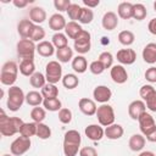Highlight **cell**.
Wrapping results in <instances>:
<instances>
[{
	"label": "cell",
	"mask_w": 156,
	"mask_h": 156,
	"mask_svg": "<svg viewBox=\"0 0 156 156\" xmlns=\"http://www.w3.org/2000/svg\"><path fill=\"white\" fill-rule=\"evenodd\" d=\"M24 122L20 117H7L4 111L0 116V133L4 136H12L20 133V129Z\"/></svg>",
	"instance_id": "6da1fadb"
},
{
	"label": "cell",
	"mask_w": 156,
	"mask_h": 156,
	"mask_svg": "<svg viewBox=\"0 0 156 156\" xmlns=\"http://www.w3.org/2000/svg\"><path fill=\"white\" fill-rule=\"evenodd\" d=\"M82 136L78 130L71 129L65 133L63 136V154L65 156H76L79 152Z\"/></svg>",
	"instance_id": "7a4b0ae2"
},
{
	"label": "cell",
	"mask_w": 156,
	"mask_h": 156,
	"mask_svg": "<svg viewBox=\"0 0 156 156\" xmlns=\"http://www.w3.org/2000/svg\"><path fill=\"white\" fill-rule=\"evenodd\" d=\"M26 101V94L23 93V90L20 87H10L9 91H7V101H6V106L10 111L16 112L18 111L23 102Z\"/></svg>",
	"instance_id": "3957f363"
},
{
	"label": "cell",
	"mask_w": 156,
	"mask_h": 156,
	"mask_svg": "<svg viewBox=\"0 0 156 156\" xmlns=\"http://www.w3.org/2000/svg\"><path fill=\"white\" fill-rule=\"evenodd\" d=\"M18 66L15 61H7L2 65L1 72H0V82L4 85L13 87V83L17 80L18 74Z\"/></svg>",
	"instance_id": "277c9868"
},
{
	"label": "cell",
	"mask_w": 156,
	"mask_h": 156,
	"mask_svg": "<svg viewBox=\"0 0 156 156\" xmlns=\"http://www.w3.org/2000/svg\"><path fill=\"white\" fill-rule=\"evenodd\" d=\"M17 55L22 60H34V52L37 51V45L30 39H21L16 45Z\"/></svg>",
	"instance_id": "5b68a950"
},
{
	"label": "cell",
	"mask_w": 156,
	"mask_h": 156,
	"mask_svg": "<svg viewBox=\"0 0 156 156\" xmlns=\"http://www.w3.org/2000/svg\"><path fill=\"white\" fill-rule=\"evenodd\" d=\"M96 117L99 121V124L102 127H108L115 123V111L113 107L108 104H101V106L96 110Z\"/></svg>",
	"instance_id": "8992f818"
},
{
	"label": "cell",
	"mask_w": 156,
	"mask_h": 156,
	"mask_svg": "<svg viewBox=\"0 0 156 156\" xmlns=\"http://www.w3.org/2000/svg\"><path fill=\"white\" fill-rule=\"evenodd\" d=\"M45 78L48 83L56 84L62 80V67L58 61H49L45 66Z\"/></svg>",
	"instance_id": "52a82bcc"
},
{
	"label": "cell",
	"mask_w": 156,
	"mask_h": 156,
	"mask_svg": "<svg viewBox=\"0 0 156 156\" xmlns=\"http://www.w3.org/2000/svg\"><path fill=\"white\" fill-rule=\"evenodd\" d=\"M90 33L88 32V30H85V29H83L79 34H78V37L74 39V50L78 52V54H80V55H83V54H87V52H89V50H90V46H91V43H90Z\"/></svg>",
	"instance_id": "ba28073f"
},
{
	"label": "cell",
	"mask_w": 156,
	"mask_h": 156,
	"mask_svg": "<svg viewBox=\"0 0 156 156\" xmlns=\"http://www.w3.org/2000/svg\"><path fill=\"white\" fill-rule=\"evenodd\" d=\"M30 145H32V141L29 138H24V136L20 135L11 143L10 151L13 156H21L30 149Z\"/></svg>",
	"instance_id": "9c48e42d"
},
{
	"label": "cell",
	"mask_w": 156,
	"mask_h": 156,
	"mask_svg": "<svg viewBox=\"0 0 156 156\" xmlns=\"http://www.w3.org/2000/svg\"><path fill=\"white\" fill-rule=\"evenodd\" d=\"M93 98L95 101H98L100 104H106L112 98V91L106 85H98L93 90Z\"/></svg>",
	"instance_id": "30bf717a"
},
{
	"label": "cell",
	"mask_w": 156,
	"mask_h": 156,
	"mask_svg": "<svg viewBox=\"0 0 156 156\" xmlns=\"http://www.w3.org/2000/svg\"><path fill=\"white\" fill-rule=\"evenodd\" d=\"M144 112H146V105L143 100H134L128 106V115L134 121H138Z\"/></svg>",
	"instance_id": "8fae6325"
},
{
	"label": "cell",
	"mask_w": 156,
	"mask_h": 156,
	"mask_svg": "<svg viewBox=\"0 0 156 156\" xmlns=\"http://www.w3.org/2000/svg\"><path fill=\"white\" fill-rule=\"evenodd\" d=\"M138 122H139V128H140V130L144 135H146L147 133H150L152 129L156 128V123H155L154 117L147 112H144L139 117Z\"/></svg>",
	"instance_id": "7c38bea8"
},
{
	"label": "cell",
	"mask_w": 156,
	"mask_h": 156,
	"mask_svg": "<svg viewBox=\"0 0 156 156\" xmlns=\"http://www.w3.org/2000/svg\"><path fill=\"white\" fill-rule=\"evenodd\" d=\"M110 76L112 78V80L115 83H117V84H123L128 79L127 69L122 65H115V66H112V68L110 71Z\"/></svg>",
	"instance_id": "4fadbf2b"
},
{
	"label": "cell",
	"mask_w": 156,
	"mask_h": 156,
	"mask_svg": "<svg viewBox=\"0 0 156 156\" xmlns=\"http://www.w3.org/2000/svg\"><path fill=\"white\" fill-rule=\"evenodd\" d=\"M78 107L80 110V112L85 116H94L96 115V104L94 100L88 99V98H82L78 101Z\"/></svg>",
	"instance_id": "5bb4252c"
},
{
	"label": "cell",
	"mask_w": 156,
	"mask_h": 156,
	"mask_svg": "<svg viewBox=\"0 0 156 156\" xmlns=\"http://www.w3.org/2000/svg\"><path fill=\"white\" fill-rule=\"evenodd\" d=\"M84 133H85L88 139H90L93 141H99L104 138L105 129L100 124H89L88 127H85Z\"/></svg>",
	"instance_id": "9a60e30c"
},
{
	"label": "cell",
	"mask_w": 156,
	"mask_h": 156,
	"mask_svg": "<svg viewBox=\"0 0 156 156\" xmlns=\"http://www.w3.org/2000/svg\"><path fill=\"white\" fill-rule=\"evenodd\" d=\"M116 57L122 65H133L136 60V54L133 49H121L117 51Z\"/></svg>",
	"instance_id": "2e32d148"
},
{
	"label": "cell",
	"mask_w": 156,
	"mask_h": 156,
	"mask_svg": "<svg viewBox=\"0 0 156 156\" xmlns=\"http://www.w3.org/2000/svg\"><path fill=\"white\" fill-rule=\"evenodd\" d=\"M101 24L102 28L106 30H113L116 29V27L118 26V17L113 11H107L105 12V15L102 16L101 20Z\"/></svg>",
	"instance_id": "e0dca14e"
},
{
	"label": "cell",
	"mask_w": 156,
	"mask_h": 156,
	"mask_svg": "<svg viewBox=\"0 0 156 156\" xmlns=\"http://www.w3.org/2000/svg\"><path fill=\"white\" fill-rule=\"evenodd\" d=\"M34 23L30 20H22L17 24V32L22 39H29L30 34L34 29Z\"/></svg>",
	"instance_id": "ac0fdd59"
},
{
	"label": "cell",
	"mask_w": 156,
	"mask_h": 156,
	"mask_svg": "<svg viewBox=\"0 0 156 156\" xmlns=\"http://www.w3.org/2000/svg\"><path fill=\"white\" fill-rule=\"evenodd\" d=\"M66 24H67V22H66L65 17L61 13H54L49 18V27H50V29L55 30L56 33H58L62 29H65Z\"/></svg>",
	"instance_id": "d6986e66"
},
{
	"label": "cell",
	"mask_w": 156,
	"mask_h": 156,
	"mask_svg": "<svg viewBox=\"0 0 156 156\" xmlns=\"http://www.w3.org/2000/svg\"><path fill=\"white\" fill-rule=\"evenodd\" d=\"M123 133H124V129L118 123H113V124L106 127V129H105V136L110 140H117V139L122 138Z\"/></svg>",
	"instance_id": "ffe728a7"
},
{
	"label": "cell",
	"mask_w": 156,
	"mask_h": 156,
	"mask_svg": "<svg viewBox=\"0 0 156 156\" xmlns=\"http://www.w3.org/2000/svg\"><path fill=\"white\" fill-rule=\"evenodd\" d=\"M143 60L149 63L154 65L156 62V43H149L143 49Z\"/></svg>",
	"instance_id": "44dd1931"
},
{
	"label": "cell",
	"mask_w": 156,
	"mask_h": 156,
	"mask_svg": "<svg viewBox=\"0 0 156 156\" xmlns=\"http://www.w3.org/2000/svg\"><path fill=\"white\" fill-rule=\"evenodd\" d=\"M29 20L34 24H40L46 20V11L40 6H34L29 10Z\"/></svg>",
	"instance_id": "7402d4cb"
},
{
	"label": "cell",
	"mask_w": 156,
	"mask_h": 156,
	"mask_svg": "<svg viewBox=\"0 0 156 156\" xmlns=\"http://www.w3.org/2000/svg\"><path fill=\"white\" fill-rule=\"evenodd\" d=\"M37 52L43 56V57H50L52 56L55 52V46L52 45L51 41H48V40H43L40 43H38L37 45Z\"/></svg>",
	"instance_id": "603a6c76"
},
{
	"label": "cell",
	"mask_w": 156,
	"mask_h": 156,
	"mask_svg": "<svg viewBox=\"0 0 156 156\" xmlns=\"http://www.w3.org/2000/svg\"><path fill=\"white\" fill-rule=\"evenodd\" d=\"M145 141H146V139H145L144 135L133 134L130 136V139H129L128 145H129V149L132 151H141L144 149V146H145Z\"/></svg>",
	"instance_id": "cb8c5ba5"
},
{
	"label": "cell",
	"mask_w": 156,
	"mask_h": 156,
	"mask_svg": "<svg viewBox=\"0 0 156 156\" xmlns=\"http://www.w3.org/2000/svg\"><path fill=\"white\" fill-rule=\"evenodd\" d=\"M133 5L132 2H121L117 9V13L122 20H129L133 18Z\"/></svg>",
	"instance_id": "d4e9b609"
},
{
	"label": "cell",
	"mask_w": 156,
	"mask_h": 156,
	"mask_svg": "<svg viewBox=\"0 0 156 156\" xmlns=\"http://www.w3.org/2000/svg\"><path fill=\"white\" fill-rule=\"evenodd\" d=\"M82 30H83V28L80 27V24L77 23V22H74V21L67 22V24H66V27H65V33H66V35H67L68 38L73 39V40L78 37V34H79Z\"/></svg>",
	"instance_id": "484cf974"
},
{
	"label": "cell",
	"mask_w": 156,
	"mask_h": 156,
	"mask_svg": "<svg viewBox=\"0 0 156 156\" xmlns=\"http://www.w3.org/2000/svg\"><path fill=\"white\" fill-rule=\"evenodd\" d=\"M72 68L77 73H84L88 69L87 58L83 55H78V56L73 57V60H72Z\"/></svg>",
	"instance_id": "4316f807"
},
{
	"label": "cell",
	"mask_w": 156,
	"mask_h": 156,
	"mask_svg": "<svg viewBox=\"0 0 156 156\" xmlns=\"http://www.w3.org/2000/svg\"><path fill=\"white\" fill-rule=\"evenodd\" d=\"M18 69L21 72V74L26 76V77H30L32 74L35 73V65H34V60H22Z\"/></svg>",
	"instance_id": "83f0119b"
},
{
	"label": "cell",
	"mask_w": 156,
	"mask_h": 156,
	"mask_svg": "<svg viewBox=\"0 0 156 156\" xmlns=\"http://www.w3.org/2000/svg\"><path fill=\"white\" fill-rule=\"evenodd\" d=\"M44 101V98L41 95V93L37 91V90H32V91H28L26 94V102L29 105V106H39L40 104H43Z\"/></svg>",
	"instance_id": "f1b7e54d"
},
{
	"label": "cell",
	"mask_w": 156,
	"mask_h": 156,
	"mask_svg": "<svg viewBox=\"0 0 156 156\" xmlns=\"http://www.w3.org/2000/svg\"><path fill=\"white\" fill-rule=\"evenodd\" d=\"M56 57L58 58V62L67 63L68 61L73 60V50L69 46H65L61 49H56Z\"/></svg>",
	"instance_id": "f546056e"
},
{
	"label": "cell",
	"mask_w": 156,
	"mask_h": 156,
	"mask_svg": "<svg viewBox=\"0 0 156 156\" xmlns=\"http://www.w3.org/2000/svg\"><path fill=\"white\" fill-rule=\"evenodd\" d=\"M41 95L44 99H55L58 96V88L55 85V84H51V83H46L41 90H40Z\"/></svg>",
	"instance_id": "4dcf8cb0"
},
{
	"label": "cell",
	"mask_w": 156,
	"mask_h": 156,
	"mask_svg": "<svg viewBox=\"0 0 156 156\" xmlns=\"http://www.w3.org/2000/svg\"><path fill=\"white\" fill-rule=\"evenodd\" d=\"M20 135L24 136V138H29L37 135V123L35 122H28V123H23L21 129H20Z\"/></svg>",
	"instance_id": "1f68e13d"
},
{
	"label": "cell",
	"mask_w": 156,
	"mask_h": 156,
	"mask_svg": "<svg viewBox=\"0 0 156 156\" xmlns=\"http://www.w3.org/2000/svg\"><path fill=\"white\" fill-rule=\"evenodd\" d=\"M62 84H63V87L66 88V89H74V88H77L78 87V84H79V79H78V77L76 76V74H73V73H67V74H65L63 77H62Z\"/></svg>",
	"instance_id": "d6a6232c"
},
{
	"label": "cell",
	"mask_w": 156,
	"mask_h": 156,
	"mask_svg": "<svg viewBox=\"0 0 156 156\" xmlns=\"http://www.w3.org/2000/svg\"><path fill=\"white\" fill-rule=\"evenodd\" d=\"M51 43L52 45L56 48V49H61V48H65V46H68V39H67V35L58 32V33H55L52 35V39H51Z\"/></svg>",
	"instance_id": "836d02e7"
},
{
	"label": "cell",
	"mask_w": 156,
	"mask_h": 156,
	"mask_svg": "<svg viewBox=\"0 0 156 156\" xmlns=\"http://www.w3.org/2000/svg\"><path fill=\"white\" fill-rule=\"evenodd\" d=\"M134 40H135V35H134V33L130 32V30H122V32H119V34H118V41H119L122 45H124V46L132 45V44L134 43Z\"/></svg>",
	"instance_id": "e575fe53"
},
{
	"label": "cell",
	"mask_w": 156,
	"mask_h": 156,
	"mask_svg": "<svg viewBox=\"0 0 156 156\" xmlns=\"http://www.w3.org/2000/svg\"><path fill=\"white\" fill-rule=\"evenodd\" d=\"M29 83L33 88H43L45 84H46V78L43 73L40 72H35L34 74H32L29 77Z\"/></svg>",
	"instance_id": "d590c367"
},
{
	"label": "cell",
	"mask_w": 156,
	"mask_h": 156,
	"mask_svg": "<svg viewBox=\"0 0 156 156\" xmlns=\"http://www.w3.org/2000/svg\"><path fill=\"white\" fill-rule=\"evenodd\" d=\"M43 106H44L45 110L51 111V112H56V111H60L62 108V104L57 98H55V99H44Z\"/></svg>",
	"instance_id": "8d00e7d4"
},
{
	"label": "cell",
	"mask_w": 156,
	"mask_h": 156,
	"mask_svg": "<svg viewBox=\"0 0 156 156\" xmlns=\"http://www.w3.org/2000/svg\"><path fill=\"white\" fill-rule=\"evenodd\" d=\"M37 136L41 140H46L51 136V129L45 123H37Z\"/></svg>",
	"instance_id": "74e56055"
},
{
	"label": "cell",
	"mask_w": 156,
	"mask_h": 156,
	"mask_svg": "<svg viewBox=\"0 0 156 156\" xmlns=\"http://www.w3.org/2000/svg\"><path fill=\"white\" fill-rule=\"evenodd\" d=\"M147 15L146 7L143 4H134L133 5V18L136 21H143L145 20Z\"/></svg>",
	"instance_id": "f35d334b"
},
{
	"label": "cell",
	"mask_w": 156,
	"mask_h": 156,
	"mask_svg": "<svg viewBox=\"0 0 156 156\" xmlns=\"http://www.w3.org/2000/svg\"><path fill=\"white\" fill-rule=\"evenodd\" d=\"M30 117L33 119V122L35 123H43V121L45 119L46 117V112H45V108L43 107H33L32 111H30Z\"/></svg>",
	"instance_id": "ab89813d"
},
{
	"label": "cell",
	"mask_w": 156,
	"mask_h": 156,
	"mask_svg": "<svg viewBox=\"0 0 156 156\" xmlns=\"http://www.w3.org/2000/svg\"><path fill=\"white\" fill-rule=\"evenodd\" d=\"M66 12L68 13V17H69L72 21L76 22V21H79V18H80L82 7H80L78 4H71Z\"/></svg>",
	"instance_id": "60d3db41"
},
{
	"label": "cell",
	"mask_w": 156,
	"mask_h": 156,
	"mask_svg": "<svg viewBox=\"0 0 156 156\" xmlns=\"http://www.w3.org/2000/svg\"><path fill=\"white\" fill-rule=\"evenodd\" d=\"M94 20V12L91 9L88 7H82V13H80V18H79V23L82 24H89L91 23V21Z\"/></svg>",
	"instance_id": "b9f144b4"
},
{
	"label": "cell",
	"mask_w": 156,
	"mask_h": 156,
	"mask_svg": "<svg viewBox=\"0 0 156 156\" xmlns=\"http://www.w3.org/2000/svg\"><path fill=\"white\" fill-rule=\"evenodd\" d=\"M45 38V29L43 28V27H40L39 24H35L34 26V29H33V32H32V34H30V40L32 41H43V39Z\"/></svg>",
	"instance_id": "7bdbcfd3"
},
{
	"label": "cell",
	"mask_w": 156,
	"mask_h": 156,
	"mask_svg": "<svg viewBox=\"0 0 156 156\" xmlns=\"http://www.w3.org/2000/svg\"><path fill=\"white\" fill-rule=\"evenodd\" d=\"M98 60L104 65L105 69L112 67V63H113V56H112L111 52H108V51H104V52H101V54L99 55V58H98Z\"/></svg>",
	"instance_id": "ee69618b"
},
{
	"label": "cell",
	"mask_w": 156,
	"mask_h": 156,
	"mask_svg": "<svg viewBox=\"0 0 156 156\" xmlns=\"http://www.w3.org/2000/svg\"><path fill=\"white\" fill-rule=\"evenodd\" d=\"M58 121L62 124H69L72 121V111L69 108H65L62 107L58 111Z\"/></svg>",
	"instance_id": "f6af8a7d"
},
{
	"label": "cell",
	"mask_w": 156,
	"mask_h": 156,
	"mask_svg": "<svg viewBox=\"0 0 156 156\" xmlns=\"http://www.w3.org/2000/svg\"><path fill=\"white\" fill-rule=\"evenodd\" d=\"M89 69H90V72L93 74H96L98 76V74H101L105 71V67H104V65L99 60H95V61H93L89 65Z\"/></svg>",
	"instance_id": "bcb514c9"
},
{
	"label": "cell",
	"mask_w": 156,
	"mask_h": 156,
	"mask_svg": "<svg viewBox=\"0 0 156 156\" xmlns=\"http://www.w3.org/2000/svg\"><path fill=\"white\" fill-rule=\"evenodd\" d=\"M144 102H145L146 107H147L151 112H156V90H155L154 93H151Z\"/></svg>",
	"instance_id": "7dc6e473"
},
{
	"label": "cell",
	"mask_w": 156,
	"mask_h": 156,
	"mask_svg": "<svg viewBox=\"0 0 156 156\" xmlns=\"http://www.w3.org/2000/svg\"><path fill=\"white\" fill-rule=\"evenodd\" d=\"M156 89L152 87V85H150V84H145V85H143L141 88H140V90H139V95H140V98L143 99V101H145L146 99H147V96L151 94V93H154Z\"/></svg>",
	"instance_id": "c3c4849f"
},
{
	"label": "cell",
	"mask_w": 156,
	"mask_h": 156,
	"mask_svg": "<svg viewBox=\"0 0 156 156\" xmlns=\"http://www.w3.org/2000/svg\"><path fill=\"white\" fill-rule=\"evenodd\" d=\"M72 2L69 0H55L54 1V6L56 10H58L60 12H63V11H67V9L69 7Z\"/></svg>",
	"instance_id": "681fc988"
},
{
	"label": "cell",
	"mask_w": 156,
	"mask_h": 156,
	"mask_svg": "<svg viewBox=\"0 0 156 156\" xmlns=\"http://www.w3.org/2000/svg\"><path fill=\"white\" fill-rule=\"evenodd\" d=\"M145 79L150 83H156V67H150L145 71Z\"/></svg>",
	"instance_id": "f907efd6"
},
{
	"label": "cell",
	"mask_w": 156,
	"mask_h": 156,
	"mask_svg": "<svg viewBox=\"0 0 156 156\" xmlns=\"http://www.w3.org/2000/svg\"><path fill=\"white\" fill-rule=\"evenodd\" d=\"M79 156H99L98 151L93 146H84L79 150Z\"/></svg>",
	"instance_id": "816d5d0a"
},
{
	"label": "cell",
	"mask_w": 156,
	"mask_h": 156,
	"mask_svg": "<svg viewBox=\"0 0 156 156\" xmlns=\"http://www.w3.org/2000/svg\"><path fill=\"white\" fill-rule=\"evenodd\" d=\"M83 4H84V7H88V9H93V7H96V6H99V4H100V0H83Z\"/></svg>",
	"instance_id": "f5cc1de1"
},
{
	"label": "cell",
	"mask_w": 156,
	"mask_h": 156,
	"mask_svg": "<svg viewBox=\"0 0 156 156\" xmlns=\"http://www.w3.org/2000/svg\"><path fill=\"white\" fill-rule=\"evenodd\" d=\"M147 29H149V32H150L151 34L156 35V17L152 18V20H150V22H149V24H147Z\"/></svg>",
	"instance_id": "db71d44e"
},
{
	"label": "cell",
	"mask_w": 156,
	"mask_h": 156,
	"mask_svg": "<svg viewBox=\"0 0 156 156\" xmlns=\"http://www.w3.org/2000/svg\"><path fill=\"white\" fill-rule=\"evenodd\" d=\"M29 2H32V0H13L12 1V4L16 6V7H20V9H22V7H26Z\"/></svg>",
	"instance_id": "11a10c76"
},
{
	"label": "cell",
	"mask_w": 156,
	"mask_h": 156,
	"mask_svg": "<svg viewBox=\"0 0 156 156\" xmlns=\"http://www.w3.org/2000/svg\"><path fill=\"white\" fill-rule=\"evenodd\" d=\"M144 136H146V140H147V141H150V143H156V128L152 129L150 133H147V134L144 135Z\"/></svg>",
	"instance_id": "9f6ffc18"
},
{
	"label": "cell",
	"mask_w": 156,
	"mask_h": 156,
	"mask_svg": "<svg viewBox=\"0 0 156 156\" xmlns=\"http://www.w3.org/2000/svg\"><path fill=\"white\" fill-rule=\"evenodd\" d=\"M139 156H155V154L151 152V151H143Z\"/></svg>",
	"instance_id": "6f0895ef"
},
{
	"label": "cell",
	"mask_w": 156,
	"mask_h": 156,
	"mask_svg": "<svg viewBox=\"0 0 156 156\" xmlns=\"http://www.w3.org/2000/svg\"><path fill=\"white\" fill-rule=\"evenodd\" d=\"M2 156H13V155H12V154H11V155H10V154H4Z\"/></svg>",
	"instance_id": "680465c9"
},
{
	"label": "cell",
	"mask_w": 156,
	"mask_h": 156,
	"mask_svg": "<svg viewBox=\"0 0 156 156\" xmlns=\"http://www.w3.org/2000/svg\"><path fill=\"white\" fill-rule=\"evenodd\" d=\"M154 9H155V11H156V1L154 2Z\"/></svg>",
	"instance_id": "91938a15"
}]
</instances>
